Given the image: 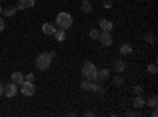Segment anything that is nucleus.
<instances>
[{"mask_svg": "<svg viewBox=\"0 0 158 117\" xmlns=\"http://www.w3.org/2000/svg\"><path fill=\"white\" fill-rule=\"evenodd\" d=\"M98 36H100V30H97V29L90 30V38L92 40H98Z\"/></svg>", "mask_w": 158, "mask_h": 117, "instance_id": "nucleus-22", "label": "nucleus"}, {"mask_svg": "<svg viewBox=\"0 0 158 117\" xmlns=\"http://www.w3.org/2000/svg\"><path fill=\"white\" fill-rule=\"evenodd\" d=\"M2 13H3L5 18H13V16L18 13V6H8V8H5Z\"/></svg>", "mask_w": 158, "mask_h": 117, "instance_id": "nucleus-15", "label": "nucleus"}, {"mask_svg": "<svg viewBox=\"0 0 158 117\" xmlns=\"http://www.w3.org/2000/svg\"><path fill=\"white\" fill-rule=\"evenodd\" d=\"M112 70L115 73H123L125 71V62L123 60H115L114 65H112Z\"/></svg>", "mask_w": 158, "mask_h": 117, "instance_id": "nucleus-14", "label": "nucleus"}, {"mask_svg": "<svg viewBox=\"0 0 158 117\" xmlns=\"http://www.w3.org/2000/svg\"><path fill=\"white\" fill-rule=\"evenodd\" d=\"M133 105H135V108H136V109H142V108H146V98L142 97V94L135 97Z\"/></svg>", "mask_w": 158, "mask_h": 117, "instance_id": "nucleus-10", "label": "nucleus"}, {"mask_svg": "<svg viewBox=\"0 0 158 117\" xmlns=\"http://www.w3.org/2000/svg\"><path fill=\"white\" fill-rule=\"evenodd\" d=\"M2 95H3V86L0 84V97H2Z\"/></svg>", "mask_w": 158, "mask_h": 117, "instance_id": "nucleus-30", "label": "nucleus"}, {"mask_svg": "<svg viewBox=\"0 0 158 117\" xmlns=\"http://www.w3.org/2000/svg\"><path fill=\"white\" fill-rule=\"evenodd\" d=\"M51 62H52L51 54H49V52H43V54H40V56L36 57L35 65H36V68H38V70L44 71V70H48V68L51 67Z\"/></svg>", "mask_w": 158, "mask_h": 117, "instance_id": "nucleus-3", "label": "nucleus"}, {"mask_svg": "<svg viewBox=\"0 0 158 117\" xmlns=\"http://www.w3.org/2000/svg\"><path fill=\"white\" fill-rule=\"evenodd\" d=\"M131 52H133V48H131L130 43H123V44L120 46V54H122V56H130Z\"/></svg>", "mask_w": 158, "mask_h": 117, "instance_id": "nucleus-16", "label": "nucleus"}, {"mask_svg": "<svg viewBox=\"0 0 158 117\" xmlns=\"http://www.w3.org/2000/svg\"><path fill=\"white\" fill-rule=\"evenodd\" d=\"M152 109H153V111H152V115H153V117H156V115H158V111H156V108H152Z\"/></svg>", "mask_w": 158, "mask_h": 117, "instance_id": "nucleus-28", "label": "nucleus"}, {"mask_svg": "<svg viewBox=\"0 0 158 117\" xmlns=\"http://www.w3.org/2000/svg\"><path fill=\"white\" fill-rule=\"evenodd\" d=\"M56 30H57V27H56L54 24H51V22L43 24V33H44V35H54Z\"/></svg>", "mask_w": 158, "mask_h": 117, "instance_id": "nucleus-12", "label": "nucleus"}, {"mask_svg": "<svg viewBox=\"0 0 158 117\" xmlns=\"http://www.w3.org/2000/svg\"><path fill=\"white\" fill-rule=\"evenodd\" d=\"M25 81H29V82H33V81H35V74H33V73H29L27 76H25Z\"/></svg>", "mask_w": 158, "mask_h": 117, "instance_id": "nucleus-24", "label": "nucleus"}, {"mask_svg": "<svg viewBox=\"0 0 158 117\" xmlns=\"http://www.w3.org/2000/svg\"><path fill=\"white\" fill-rule=\"evenodd\" d=\"M156 105H158V97L156 95H152L149 100H146V106H149V108H156Z\"/></svg>", "mask_w": 158, "mask_h": 117, "instance_id": "nucleus-18", "label": "nucleus"}, {"mask_svg": "<svg viewBox=\"0 0 158 117\" xmlns=\"http://www.w3.org/2000/svg\"><path fill=\"white\" fill-rule=\"evenodd\" d=\"M82 76L89 81H97L98 79V68L92 62H85L82 67Z\"/></svg>", "mask_w": 158, "mask_h": 117, "instance_id": "nucleus-1", "label": "nucleus"}, {"mask_svg": "<svg viewBox=\"0 0 158 117\" xmlns=\"http://www.w3.org/2000/svg\"><path fill=\"white\" fill-rule=\"evenodd\" d=\"M127 115H128V117H133V115H136V112H133V111H130V112H127Z\"/></svg>", "mask_w": 158, "mask_h": 117, "instance_id": "nucleus-29", "label": "nucleus"}, {"mask_svg": "<svg viewBox=\"0 0 158 117\" xmlns=\"http://www.w3.org/2000/svg\"><path fill=\"white\" fill-rule=\"evenodd\" d=\"M147 71H149L150 74H156V71H158V68H156V65H155V63H150L149 67H147Z\"/></svg>", "mask_w": 158, "mask_h": 117, "instance_id": "nucleus-21", "label": "nucleus"}, {"mask_svg": "<svg viewBox=\"0 0 158 117\" xmlns=\"http://www.w3.org/2000/svg\"><path fill=\"white\" fill-rule=\"evenodd\" d=\"M98 79L108 81V79H109V70H108V68H101V70L98 71Z\"/></svg>", "mask_w": 158, "mask_h": 117, "instance_id": "nucleus-17", "label": "nucleus"}, {"mask_svg": "<svg viewBox=\"0 0 158 117\" xmlns=\"http://www.w3.org/2000/svg\"><path fill=\"white\" fill-rule=\"evenodd\" d=\"M2 11H3V8H2V6H0V15H2Z\"/></svg>", "mask_w": 158, "mask_h": 117, "instance_id": "nucleus-31", "label": "nucleus"}, {"mask_svg": "<svg viewBox=\"0 0 158 117\" xmlns=\"http://www.w3.org/2000/svg\"><path fill=\"white\" fill-rule=\"evenodd\" d=\"M144 40H146L147 43H150V44H153V43H155V36H153L152 33H147L146 36H144Z\"/></svg>", "mask_w": 158, "mask_h": 117, "instance_id": "nucleus-23", "label": "nucleus"}, {"mask_svg": "<svg viewBox=\"0 0 158 117\" xmlns=\"http://www.w3.org/2000/svg\"><path fill=\"white\" fill-rule=\"evenodd\" d=\"M0 2H2V0H0Z\"/></svg>", "mask_w": 158, "mask_h": 117, "instance_id": "nucleus-32", "label": "nucleus"}, {"mask_svg": "<svg viewBox=\"0 0 158 117\" xmlns=\"http://www.w3.org/2000/svg\"><path fill=\"white\" fill-rule=\"evenodd\" d=\"M101 86V79H97V81H82L81 82V89L85 90V92H97L98 87Z\"/></svg>", "mask_w": 158, "mask_h": 117, "instance_id": "nucleus-4", "label": "nucleus"}, {"mask_svg": "<svg viewBox=\"0 0 158 117\" xmlns=\"http://www.w3.org/2000/svg\"><path fill=\"white\" fill-rule=\"evenodd\" d=\"M52 36H56V40H57L59 43H62V41L67 40V32H65L63 29H57V30L54 32V35H52Z\"/></svg>", "mask_w": 158, "mask_h": 117, "instance_id": "nucleus-13", "label": "nucleus"}, {"mask_svg": "<svg viewBox=\"0 0 158 117\" xmlns=\"http://www.w3.org/2000/svg\"><path fill=\"white\" fill-rule=\"evenodd\" d=\"M56 24H57L59 29L67 30L73 25V18H71V15H68V13H59L57 18H56Z\"/></svg>", "mask_w": 158, "mask_h": 117, "instance_id": "nucleus-2", "label": "nucleus"}, {"mask_svg": "<svg viewBox=\"0 0 158 117\" xmlns=\"http://www.w3.org/2000/svg\"><path fill=\"white\" fill-rule=\"evenodd\" d=\"M112 82H114V86H117V87H122L125 81H123V77H122L120 74H118V76H115L114 79H112Z\"/></svg>", "mask_w": 158, "mask_h": 117, "instance_id": "nucleus-20", "label": "nucleus"}, {"mask_svg": "<svg viewBox=\"0 0 158 117\" xmlns=\"http://www.w3.org/2000/svg\"><path fill=\"white\" fill-rule=\"evenodd\" d=\"M98 40L103 46H112V35L111 32H100V36H98Z\"/></svg>", "mask_w": 158, "mask_h": 117, "instance_id": "nucleus-7", "label": "nucleus"}, {"mask_svg": "<svg viewBox=\"0 0 158 117\" xmlns=\"http://www.w3.org/2000/svg\"><path fill=\"white\" fill-rule=\"evenodd\" d=\"M21 92L24 97H32L35 95V84L33 82H29V81H24L21 84Z\"/></svg>", "mask_w": 158, "mask_h": 117, "instance_id": "nucleus-5", "label": "nucleus"}, {"mask_svg": "<svg viewBox=\"0 0 158 117\" xmlns=\"http://www.w3.org/2000/svg\"><path fill=\"white\" fill-rule=\"evenodd\" d=\"M133 90H135V94H136V95H141V94H142V87H141V86H135Z\"/></svg>", "mask_w": 158, "mask_h": 117, "instance_id": "nucleus-25", "label": "nucleus"}, {"mask_svg": "<svg viewBox=\"0 0 158 117\" xmlns=\"http://www.w3.org/2000/svg\"><path fill=\"white\" fill-rule=\"evenodd\" d=\"M25 81V76L22 74V73H19V71H15L11 74V82H15L16 86H19V84H22Z\"/></svg>", "mask_w": 158, "mask_h": 117, "instance_id": "nucleus-9", "label": "nucleus"}, {"mask_svg": "<svg viewBox=\"0 0 158 117\" xmlns=\"http://www.w3.org/2000/svg\"><path fill=\"white\" fill-rule=\"evenodd\" d=\"M112 6V2H108V0H104V8H111Z\"/></svg>", "mask_w": 158, "mask_h": 117, "instance_id": "nucleus-27", "label": "nucleus"}, {"mask_svg": "<svg viewBox=\"0 0 158 117\" xmlns=\"http://www.w3.org/2000/svg\"><path fill=\"white\" fill-rule=\"evenodd\" d=\"M18 94V86L15 82H8L6 86H3V95L8 98H13Z\"/></svg>", "mask_w": 158, "mask_h": 117, "instance_id": "nucleus-6", "label": "nucleus"}, {"mask_svg": "<svg viewBox=\"0 0 158 117\" xmlns=\"http://www.w3.org/2000/svg\"><path fill=\"white\" fill-rule=\"evenodd\" d=\"M100 27H101L103 32H112L114 24H112V21H109V19H100Z\"/></svg>", "mask_w": 158, "mask_h": 117, "instance_id": "nucleus-8", "label": "nucleus"}, {"mask_svg": "<svg viewBox=\"0 0 158 117\" xmlns=\"http://www.w3.org/2000/svg\"><path fill=\"white\" fill-rule=\"evenodd\" d=\"M35 5V0H18V10H27Z\"/></svg>", "mask_w": 158, "mask_h": 117, "instance_id": "nucleus-11", "label": "nucleus"}, {"mask_svg": "<svg viewBox=\"0 0 158 117\" xmlns=\"http://www.w3.org/2000/svg\"><path fill=\"white\" fill-rule=\"evenodd\" d=\"M5 30V21H3V18H0V32H3Z\"/></svg>", "mask_w": 158, "mask_h": 117, "instance_id": "nucleus-26", "label": "nucleus"}, {"mask_svg": "<svg viewBox=\"0 0 158 117\" xmlns=\"http://www.w3.org/2000/svg\"><path fill=\"white\" fill-rule=\"evenodd\" d=\"M81 11L85 13V15H89V13L92 11V3L89 2V0H84V2L81 3Z\"/></svg>", "mask_w": 158, "mask_h": 117, "instance_id": "nucleus-19", "label": "nucleus"}]
</instances>
